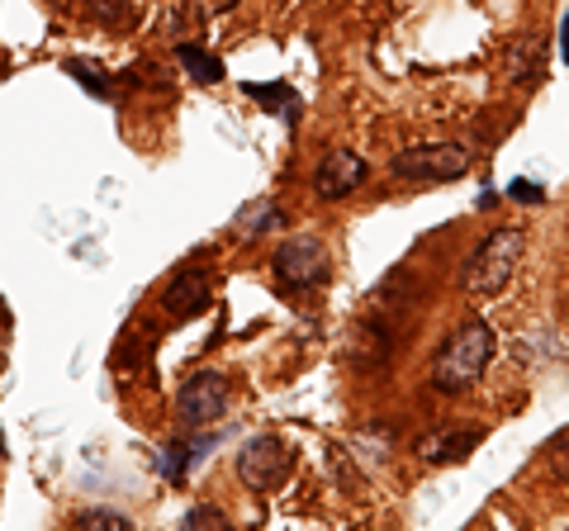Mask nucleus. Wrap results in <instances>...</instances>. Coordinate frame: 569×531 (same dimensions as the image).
<instances>
[{"label":"nucleus","instance_id":"nucleus-1","mask_svg":"<svg viewBox=\"0 0 569 531\" xmlns=\"http://www.w3.org/2000/svg\"><path fill=\"white\" fill-rule=\"evenodd\" d=\"M489 361H493V328L485 318H466L437 351L432 389L437 394H466V389L489 370Z\"/></svg>","mask_w":569,"mask_h":531},{"label":"nucleus","instance_id":"nucleus-2","mask_svg":"<svg viewBox=\"0 0 569 531\" xmlns=\"http://www.w3.org/2000/svg\"><path fill=\"white\" fill-rule=\"evenodd\" d=\"M522 247H527L522 228L498 223L493 233L466 257V266H460V290L475 294V299H489L498 290H508V280H512V271H518V261H522Z\"/></svg>","mask_w":569,"mask_h":531},{"label":"nucleus","instance_id":"nucleus-3","mask_svg":"<svg viewBox=\"0 0 569 531\" xmlns=\"http://www.w3.org/2000/svg\"><path fill=\"white\" fill-rule=\"evenodd\" d=\"M475 167V152L466 143H418V148H403L389 171L399 181H418V186H447V181H460Z\"/></svg>","mask_w":569,"mask_h":531},{"label":"nucleus","instance_id":"nucleus-4","mask_svg":"<svg viewBox=\"0 0 569 531\" xmlns=\"http://www.w3.org/2000/svg\"><path fill=\"white\" fill-rule=\"evenodd\" d=\"M233 474L252 493H276L295 474V447L290 441H280V437H252L233 455Z\"/></svg>","mask_w":569,"mask_h":531},{"label":"nucleus","instance_id":"nucleus-5","mask_svg":"<svg viewBox=\"0 0 569 531\" xmlns=\"http://www.w3.org/2000/svg\"><path fill=\"white\" fill-rule=\"evenodd\" d=\"M271 271H276V280H280L284 290L305 294V290L328 285V275H332V257H328L323 238H313V233H295V238L276 252Z\"/></svg>","mask_w":569,"mask_h":531},{"label":"nucleus","instance_id":"nucleus-6","mask_svg":"<svg viewBox=\"0 0 569 531\" xmlns=\"http://www.w3.org/2000/svg\"><path fill=\"white\" fill-rule=\"evenodd\" d=\"M228 403H233V384L219 370H194V375L176 389V418H181V428L200 432L209 422H219L228 413Z\"/></svg>","mask_w":569,"mask_h":531},{"label":"nucleus","instance_id":"nucleus-7","mask_svg":"<svg viewBox=\"0 0 569 531\" xmlns=\"http://www.w3.org/2000/svg\"><path fill=\"white\" fill-rule=\"evenodd\" d=\"M366 176H370V167H366L361 152L337 148V152L323 157V167L313 171V194H318V200H347V194L361 186Z\"/></svg>","mask_w":569,"mask_h":531},{"label":"nucleus","instance_id":"nucleus-8","mask_svg":"<svg viewBox=\"0 0 569 531\" xmlns=\"http://www.w3.org/2000/svg\"><path fill=\"white\" fill-rule=\"evenodd\" d=\"M209 309V275L200 266H186V271H176V280L162 290V313L171 323H190V318H200Z\"/></svg>","mask_w":569,"mask_h":531},{"label":"nucleus","instance_id":"nucleus-9","mask_svg":"<svg viewBox=\"0 0 569 531\" xmlns=\"http://www.w3.org/2000/svg\"><path fill=\"white\" fill-rule=\"evenodd\" d=\"M479 441H485V432L479 428H447V432H432L418 441V460H427V465H460Z\"/></svg>","mask_w":569,"mask_h":531},{"label":"nucleus","instance_id":"nucleus-10","mask_svg":"<svg viewBox=\"0 0 569 531\" xmlns=\"http://www.w3.org/2000/svg\"><path fill=\"white\" fill-rule=\"evenodd\" d=\"M389 351H395V338H389V328L380 318H361L351 332V365L361 370H380L389 361Z\"/></svg>","mask_w":569,"mask_h":531},{"label":"nucleus","instance_id":"nucleus-11","mask_svg":"<svg viewBox=\"0 0 569 531\" xmlns=\"http://www.w3.org/2000/svg\"><path fill=\"white\" fill-rule=\"evenodd\" d=\"M541 67H546V43L541 39H518V43H508L503 52V72L518 81V86H537L541 81Z\"/></svg>","mask_w":569,"mask_h":531},{"label":"nucleus","instance_id":"nucleus-12","mask_svg":"<svg viewBox=\"0 0 569 531\" xmlns=\"http://www.w3.org/2000/svg\"><path fill=\"white\" fill-rule=\"evenodd\" d=\"M176 58H181V67L190 72V81H200V86L223 81V62L213 58V52H204V48H194V43H176Z\"/></svg>","mask_w":569,"mask_h":531},{"label":"nucleus","instance_id":"nucleus-13","mask_svg":"<svg viewBox=\"0 0 569 531\" xmlns=\"http://www.w3.org/2000/svg\"><path fill=\"white\" fill-rule=\"evenodd\" d=\"M91 6V14L100 24H110V29H119V24H129V14H133V0H86Z\"/></svg>","mask_w":569,"mask_h":531},{"label":"nucleus","instance_id":"nucleus-14","mask_svg":"<svg viewBox=\"0 0 569 531\" xmlns=\"http://www.w3.org/2000/svg\"><path fill=\"white\" fill-rule=\"evenodd\" d=\"M204 447H181V441H176V447H167V460H162V474L167 480H176L181 484L186 480V465H190V455H200Z\"/></svg>","mask_w":569,"mask_h":531},{"label":"nucleus","instance_id":"nucleus-15","mask_svg":"<svg viewBox=\"0 0 569 531\" xmlns=\"http://www.w3.org/2000/svg\"><path fill=\"white\" fill-rule=\"evenodd\" d=\"M67 72L81 81V91H91L100 100H110V81H104V72H96V67H86V62H67Z\"/></svg>","mask_w":569,"mask_h":531},{"label":"nucleus","instance_id":"nucleus-16","mask_svg":"<svg viewBox=\"0 0 569 531\" xmlns=\"http://www.w3.org/2000/svg\"><path fill=\"white\" fill-rule=\"evenodd\" d=\"M77 527H110V531H129L133 522L129 518H119V512H104V508H91V512H77Z\"/></svg>","mask_w":569,"mask_h":531},{"label":"nucleus","instance_id":"nucleus-17","mask_svg":"<svg viewBox=\"0 0 569 531\" xmlns=\"http://www.w3.org/2000/svg\"><path fill=\"white\" fill-rule=\"evenodd\" d=\"M242 91L252 96V100H261L266 110H280V104L290 100V91H284V86H257V81H242Z\"/></svg>","mask_w":569,"mask_h":531},{"label":"nucleus","instance_id":"nucleus-18","mask_svg":"<svg viewBox=\"0 0 569 531\" xmlns=\"http://www.w3.org/2000/svg\"><path fill=\"white\" fill-rule=\"evenodd\" d=\"M186 527H228V512H219V508H190Z\"/></svg>","mask_w":569,"mask_h":531},{"label":"nucleus","instance_id":"nucleus-19","mask_svg":"<svg viewBox=\"0 0 569 531\" xmlns=\"http://www.w3.org/2000/svg\"><path fill=\"white\" fill-rule=\"evenodd\" d=\"M508 194H512L518 204H541V186H537V181H512Z\"/></svg>","mask_w":569,"mask_h":531},{"label":"nucleus","instance_id":"nucleus-20","mask_svg":"<svg viewBox=\"0 0 569 531\" xmlns=\"http://www.w3.org/2000/svg\"><path fill=\"white\" fill-rule=\"evenodd\" d=\"M190 6L200 10V14H223V10H233L238 0H190Z\"/></svg>","mask_w":569,"mask_h":531},{"label":"nucleus","instance_id":"nucleus-21","mask_svg":"<svg viewBox=\"0 0 569 531\" xmlns=\"http://www.w3.org/2000/svg\"><path fill=\"white\" fill-rule=\"evenodd\" d=\"M556 474H560V480H569V451H556Z\"/></svg>","mask_w":569,"mask_h":531},{"label":"nucleus","instance_id":"nucleus-22","mask_svg":"<svg viewBox=\"0 0 569 531\" xmlns=\"http://www.w3.org/2000/svg\"><path fill=\"white\" fill-rule=\"evenodd\" d=\"M560 58L569 62V14H565V24H560Z\"/></svg>","mask_w":569,"mask_h":531},{"label":"nucleus","instance_id":"nucleus-23","mask_svg":"<svg viewBox=\"0 0 569 531\" xmlns=\"http://www.w3.org/2000/svg\"><path fill=\"white\" fill-rule=\"evenodd\" d=\"M0 370H6V357H0Z\"/></svg>","mask_w":569,"mask_h":531}]
</instances>
